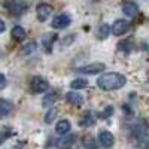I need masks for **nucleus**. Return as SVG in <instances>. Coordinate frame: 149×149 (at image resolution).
Masks as SVG:
<instances>
[{"mask_svg": "<svg viewBox=\"0 0 149 149\" xmlns=\"http://www.w3.org/2000/svg\"><path fill=\"white\" fill-rule=\"evenodd\" d=\"M127 84V78L124 74L118 73V72H109V73H103L100 78L97 79V85L98 88H102L104 91H113V90H119L122 86H125Z\"/></svg>", "mask_w": 149, "mask_h": 149, "instance_id": "1", "label": "nucleus"}, {"mask_svg": "<svg viewBox=\"0 0 149 149\" xmlns=\"http://www.w3.org/2000/svg\"><path fill=\"white\" fill-rule=\"evenodd\" d=\"M12 15H22L27 10V5L21 2V0H8L3 5Z\"/></svg>", "mask_w": 149, "mask_h": 149, "instance_id": "2", "label": "nucleus"}, {"mask_svg": "<svg viewBox=\"0 0 149 149\" xmlns=\"http://www.w3.org/2000/svg\"><path fill=\"white\" fill-rule=\"evenodd\" d=\"M106 66L103 63H90L86 66H82L78 69V73H82V74H98L104 72Z\"/></svg>", "mask_w": 149, "mask_h": 149, "instance_id": "3", "label": "nucleus"}, {"mask_svg": "<svg viewBox=\"0 0 149 149\" xmlns=\"http://www.w3.org/2000/svg\"><path fill=\"white\" fill-rule=\"evenodd\" d=\"M97 140H98V145L102 148H112L115 143V137L113 134L107 130H102L98 131V136H97Z\"/></svg>", "mask_w": 149, "mask_h": 149, "instance_id": "4", "label": "nucleus"}, {"mask_svg": "<svg viewBox=\"0 0 149 149\" xmlns=\"http://www.w3.org/2000/svg\"><path fill=\"white\" fill-rule=\"evenodd\" d=\"M30 88L34 91V93H45L48 88H49V85L48 82L40 78V76H34L31 81H30Z\"/></svg>", "mask_w": 149, "mask_h": 149, "instance_id": "5", "label": "nucleus"}, {"mask_svg": "<svg viewBox=\"0 0 149 149\" xmlns=\"http://www.w3.org/2000/svg\"><path fill=\"white\" fill-rule=\"evenodd\" d=\"M70 22H72V18H70L67 14H60V15H57V17L52 19V27L57 29V30H61V29L69 27Z\"/></svg>", "mask_w": 149, "mask_h": 149, "instance_id": "6", "label": "nucleus"}, {"mask_svg": "<svg viewBox=\"0 0 149 149\" xmlns=\"http://www.w3.org/2000/svg\"><path fill=\"white\" fill-rule=\"evenodd\" d=\"M130 29V22L125 21V19H116L113 22V26H112V33L115 36H122L125 34Z\"/></svg>", "mask_w": 149, "mask_h": 149, "instance_id": "7", "label": "nucleus"}, {"mask_svg": "<svg viewBox=\"0 0 149 149\" xmlns=\"http://www.w3.org/2000/svg\"><path fill=\"white\" fill-rule=\"evenodd\" d=\"M36 14H37V18H39V21H46L49 17L52 15V6H51V5H46V3L37 5Z\"/></svg>", "mask_w": 149, "mask_h": 149, "instance_id": "8", "label": "nucleus"}, {"mask_svg": "<svg viewBox=\"0 0 149 149\" xmlns=\"http://www.w3.org/2000/svg\"><path fill=\"white\" fill-rule=\"evenodd\" d=\"M66 100H67V103H70L72 106H76V107L84 104V97H82L79 93H76V91L67 93V94H66Z\"/></svg>", "mask_w": 149, "mask_h": 149, "instance_id": "9", "label": "nucleus"}, {"mask_svg": "<svg viewBox=\"0 0 149 149\" xmlns=\"http://www.w3.org/2000/svg\"><path fill=\"white\" fill-rule=\"evenodd\" d=\"M122 12L127 17L133 18V17H136V15L139 14V6L136 5L134 2H125V3L122 5Z\"/></svg>", "mask_w": 149, "mask_h": 149, "instance_id": "10", "label": "nucleus"}, {"mask_svg": "<svg viewBox=\"0 0 149 149\" xmlns=\"http://www.w3.org/2000/svg\"><path fill=\"white\" fill-rule=\"evenodd\" d=\"M73 143H74V136H72V134L61 136V137L58 139V142H57V145H58L61 149H69V148L73 146Z\"/></svg>", "mask_w": 149, "mask_h": 149, "instance_id": "11", "label": "nucleus"}, {"mask_svg": "<svg viewBox=\"0 0 149 149\" xmlns=\"http://www.w3.org/2000/svg\"><path fill=\"white\" fill-rule=\"evenodd\" d=\"M70 128H72V124H70V121H67V119H61L60 122H57V125H55L57 134H61V136L67 134V133L70 131Z\"/></svg>", "mask_w": 149, "mask_h": 149, "instance_id": "12", "label": "nucleus"}, {"mask_svg": "<svg viewBox=\"0 0 149 149\" xmlns=\"http://www.w3.org/2000/svg\"><path fill=\"white\" fill-rule=\"evenodd\" d=\"M10 36H12V39H15V40H22V39H26V30H24L22 27L19 26H15L14 29L10 30Z\"/></svg>", "mask_w": 149, "mask_h": 149, "instance_id": "13", "label": "nucleus"}, {"mask_svg": "<svg viewBox=\"0 0 149 149\" xmlns=\"http://www.w3.org/2000/svg\"><path fill=\"white\" fill-rule=\"evenodd\" d=\"M110 31H112V27H109L107 24H102V26L98 27V30H97V37L100 40H104V39H107V36L110 34Z\"/></svg>", "mask_w": 149, "mask_h": 149, "instance_id": "14", "label": "nucleus"}, {"mask_svg": "<svg viewBox=\"0 0 149 149\" xmlns=\"http://www.w3.org/2000/svg\"><path fill=\"white\" fill-rule=\"evenodd\" d=\"M70 86H72L73 90H84V88H86V86H88V81L84 79V78L73 79V81L70 82Z\"/></svg>", "mask_w": 149, "mask_h": 149, "instance_id": "15", "label": "nucleus"}, {"mask_svg": "<svg viewBox=\"0 0 149 149\" xmlns=\"http://www.w3.org/2000/svg\"><path fill=\"white\" fill-rule=\"evenodd\" d=\"M10 110H12L10 102L5 100V98H0V115H8Z\"/></svg>", "mask_w": 149, "mask_h": 149, "instance_id": "16", "label": "nucleus"}, {"mask_svg": "<svg viewBox=\"0 0 149 149\" xmlns=\"http://www.w3.org/2000/svg\"><path fill=\"white\" fill-rule=\"evenodd\" d=\"M82 125L84 127H93L94 125V116L91 112H86L85 116L82 118Z\"/></svg>", "mask_w": 149, "mask_h": 149, "instance_id": "17", "label": "nucleus"}, {"mask_svg": "<svg viewBox=\"0 0 149 149\" xmlns=\"http://www.w3.org/2000/svg\"><path fill=\"white\" fill-rule=\"evenodd\" d=\"M55 39H57V36H55V34L48 33V34H45V36L42 37V43L45 45V48H48V49H49V48H51V43H52Z\"/></svg>", "mask_w": 149, "mask_h": 149, "instance_id": "18", "label": "nucleus"}, {"mask_svg": "<svg viewBox=\"0 0 149 149\" xmlns=\"http://www.w3.org/2000/svg\"><path fill=\"white\" fill-rule=\"evenodd\" d=\"M55 118H57V109L51 107V109L46 112V115H45V122L46 124H51V122H54Z\"/></svg>", "mask_w": 149, "mask_h": 149, "instance_id": "19", "label": "nucleus"}, {"mask_svg": "<svg viewBox=\"0 0 149 149\" xmlns=\"http://www.w3.org/2000/svg\"><path fill=\"white\" fill-rule=\"evenodd\" d=\"M36 48H37V45H36L34 42L27 43L26 46L22 48V55H30V54H33V52L36 51Z\"/></svg>", "mask_w": 149, "mask_h": 149, "instance_id": "20", "label": "nucleus"}, {"mask_svg": "<svg viewBox=\"0 0 149 149\" xmlns=\"http://www.w3.org/2000/svg\"><path fill=\"white\" fill-rule=\"evenodd\" d=\"M10 136H12V130L10 128H3L2 130V136H0V143H3L5 139L10 137Z\"/></svg>", "mask_w": 149, "mask_h": 149, "instance_id": "21", "label": "nucleus"}, {"mask_svg": "<svg viewBox=\"0 0 149 149\" xmlns=\"http://www.w3.org/2000/svg\"><path fill=\"white\" fill-rule=\"evenodd\" d=\"M112 113H113V106H107L106 109H104V112H102V113H100V118H109Z\"/></svg>", "mask_w": 149, "mask_h": 149, "instance_id": "22", "label": "nucleus"}, {"mask_svg": "<svg viewBox=\"0 0 149 149\" xmlns=\"http://www.w3.org/2000/svg\"><path fill=\"white\" fill-rule=\"evenodd\" d=\"M5 85H6V78H5L3 73H0V90L5 88Z\"/></svg>", "mask_w": 149, "mask_h": 149, "instance_id": "23", "label": "nucleus"}, {"mask_svg": "<svg viewBox=\"0 0 149 149\" xmlns=\"http://www.w3.org/2000/svg\"><path fill=\"white\" fill-rule=\"evenodd\" d=\"M52 102H55V95H54V94H49L43 103H45V104H49V103H52Z\"/></svg>", "mask_w": 149, "mask_h": 149, "instance_id": "24", "label": "nucleus"}, {"mask_svg": "<svg viewBox=\"0 0 149 149\" xmlns=\"http://www.w3.org/2000/svg\"><path fill=\"white\" fill-rule=\"evenodd\" d=\"M6 30V26H5V22H3V19L0 18V33H3Z\"/></svg>", "mask_w": 149, "mask_h": 149, "instance_id": "25", "label": "nucleus"}, {"mask_svg": "<svg viewBox=\"0 0 149 149\" xmlns=\"http://www.w3.org/2000/svg\"><path fill=\"white\" fill-rule=\"evenodd\" d=\"M0 116H2V115H0Z\"/></svg>", "mask_w": 149, "mask_h": 149, "instance_id": "26", "label": "nucleus"}]
</instances>
